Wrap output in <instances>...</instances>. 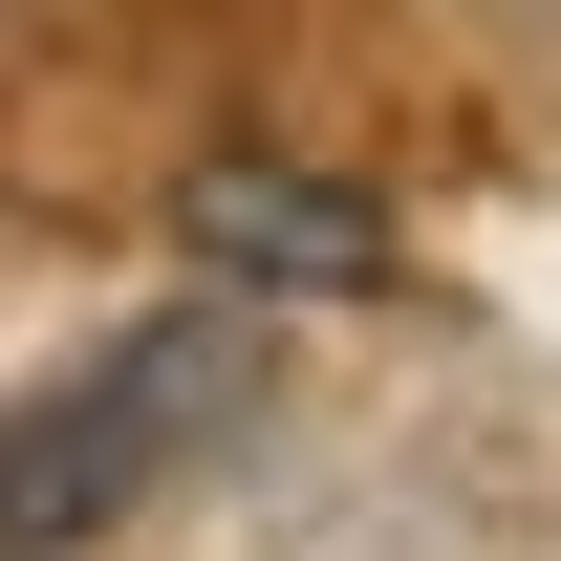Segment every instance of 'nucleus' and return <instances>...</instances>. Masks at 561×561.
<instances>
[{
	"label": "nucleus",
	"instance_id": "2",
	"mask_svg": "<svg viewBox=\"0 0 561 561\" xmlns=\"http://www.w3.org/2000/svg\"><path fill=\"white\" fill-rule=\"evenodd\" d=\"M173 238H195V280H260V302H367L389 280V216L346 173H280V151H216L173 195Z\"/></svg>",
	"mask_w": 561,
	"mask_h": 561
},
{
	"label": "nucleus",
	"instance_id": "1",
	"mask_svg": "<svg viewBox=\"0 0 561 561\" xmlns=\"http://www.w3.org/2000/svg\"><path fill=\"white\" fill-rule=\"evenodd\" d=\"M260 367H280L260 346V280L151 302V324H108L87 367H44V389L0 411V561H87L108 518H151L195 454L260 432Z\"/></svg>",
	"mask_w": 561,
	"mask_h": 561
}]
</instances>
